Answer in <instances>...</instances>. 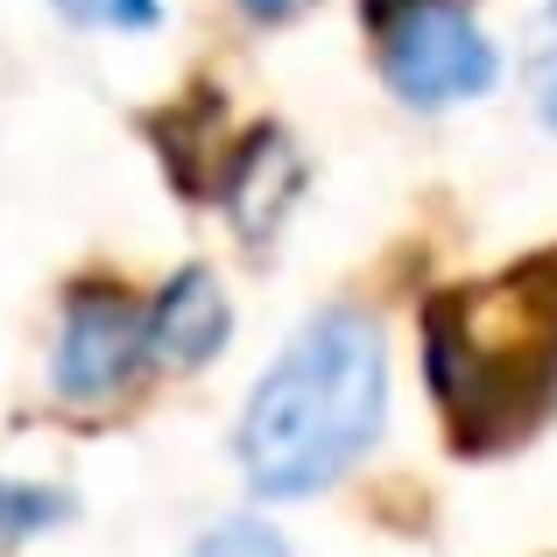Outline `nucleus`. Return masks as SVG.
Returning a JSON list of instances; mask_svg holds the SVG:
<instances>
[{
    "label": "nucleus",
    "instance_id": "1",
    "mask_svg": "<svg viewBox=\"0 0 557 557\" xmlns=\"http://www.w3.org/2000/svg\"><path fill=\"white\" fill-rule=\"evenodd\" d=\"M388 417V346L354 304L304 318L240 409V473L261 502H311L374 451Z\"/></svg>",
    "mask_w": 557,
    "mask_h": 557
},
{
    "label": "nucleus",
    "instance_id": "2",
    "mask_svg": "<svg viewBox=\"0 0 557 557\" xmlns=\"http://www.w3.org/2000/svg\"><path fill=\"white\" fill-rule=\"evenodd\" d=\"M423 374L459 451L522 445L557 403V261H522L431 297Z\"/></svg>",
    "mask_w": 557,
    "mask_h": 557
},
{
    "label": "nucleus",
    "instance_id": "3",
    "mask_svg": "<svg viewBox=\"0 0 557 557\" xmlns=\"http://www.w3.org/2000/svg\"><path fill=\"white\" fill-rule=\"evenodd\" d=\"M368 22L381 42V78L417 113L466 107L502 78V50L466 0H368Z\"/></svg>",
    "mask_w": 557,
    "mask_h": 557
},
{
    "label": "nucleus",
    "instance_id": "4",
    "mask_svg": "<svg viewBox=\"0 0 557 557\" xmlns=\"http://www.w3.org/2000/svg\"><path fill=\"white\" fill-rule=\"evenodd\" d=\"M156 360L149 346V311L113 283H78L64 297V332H57L50 388L71 409H107L141 381Z\"/></svg>",
    "mask_w": 557,
    "mask_h": 557
},
{
    "label": "nucleus",
    "instance_id": "5",
    "mask_svg": "<svg viewBox=\"0 0 557 557\" xmlns=\"http://www.w3.org/2000/svg\"><path fill=\"white\" fill-rule=\"evenodd\" d=\"M297 190H304V156L283 127H247V135L219 156V177H212V198L226 205L233 233H240L247 247H261L283 226Z\"/></svg>",
    "mask_w": 557,
    "mask_h": 557
},
{
    "label": "nucleus",
    "instance_id": "6",
    "mask_svg": "<svg viewBox=\"0 0 557 557\" xmlns=\"http://www.w3.org/2000/svg\"><path fill=\"white\" fill-rule=\"evenodd\" d=\"M233 339V304L219 289V275L205 261H190L163 283V297L149 304V346L170 368H205L219 360V346Z\"/></svg>",
    "mask_w": 557,
    "mask_h": 557
},
{
    "label": "nucleus",
    "instance_id": "7",
    "mask_svg": "<svg viewBox=\"0 0 557 557\" xmlns=\"http://www.w3.org/2000/svg\"><path fill=\"white\" fill-rule=\"evenodd\" d=\"M64 516H71V494L28 487V480H0V550L28 544V536H42V530H57Z\"/></svg>",
    "mask_w": 557,
    "mask_h": 557
},
{
    "label": "nucleus",
    "instance_id": "8",
    "mask_svg": "<svg viewBox=\"0 0 557 557\" xmlns=\"http://www.w3.org/2000/svg\"><path fill=\"white\" fill-rule=\"evenodd\" d=\"M50 8L78 28H127V36L163 22V0H50Z\"/></svg>",
    "mask_w": 557,
    "mask_h": 557
},
{
    "label": "nucleus",
    "instance_id": "9",
    "mask_svg": "<svg viewBox=\"0 0 557 557\" xmlns=\"http://www.w3.org/2000/svg\"><path fill=\"white\" fill-rule=\"evenodd\" d=\"M190 557H289V544L269 530V522L233 516V522H219V530H205L198 544H190Z\"/></svg>",
    "mask_w": 557,
    "mask_h": 557
},
{
    "label": "nucleus",
    "instance_id": "10",
    "mask_svg": "<svg viewBox=\"0 0 557 557\" xmlns=\"http://www.w3.org/2000/svg\"><path fill=\"white\" fill-rule=\"evenodd\" d=\"M536 113L557 127V0L544 8V50H536Z\"/></svg>",
    "mask_w": 557,
    "mask_h": 557
},
{
    "label": "nucleus",
    "instance_id": "11",
    "mask_svg": "<svg viewBox=\"0 0 557 557\" xmlns=\"http://www.w3.org/2000/svg\"><path fill=\"white\" fill-rule=\"evenodd\" d=\"M247 14H255V22H289V14L304 8V0H240Z\"/></svg>",
    "mask_w": 557,
    "mask_h": 557
}]
</instances>
